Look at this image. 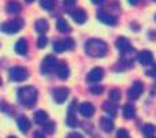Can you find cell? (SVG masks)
Wrapping results in <instances>:
<instances>
[{
	"instance_id": "cell-1",
	"label": "cell",
	"mask_w": 156,
	"mask_h": 138,
	"mask_svg": "<svg viewBox=\"0 0 156 138\" xmlns=\"http://www.w3.org/2000/svg\"><path fill=\"white\" fill-rule=\"evenodd\" d=\"M85 51L89 56L103 57L107 53V44L101 40H89L85 44Z\"/></svg>"
},
{
	"instance_id": "cell-2",
	"label": "cell",
	"mask_w": 156,
	"mask_h": 138,
	"mask_svg": "<svg viewBox=\"0 0 156 138\" xmlns=\"http://www.w3.org/2000/svg\"><path fill=\"white\" fill-rule=\"evenodd\" d=\"M37 100V90L33 86H23L18 90V101L25 107H32Z\"/></svg>"
},
{
	"instance_id": "cell-3",
	"label": "cell",
	"mask_w": 156,
	"mask_h": 138,
	"mask_svg": "<svg viewBox=\"0 0 156 138\" xmlns=\"http://www.w3.org/2000/svg\"><path fill=\"white\" fill-rule=\"evenodd\" d=\"M8 77H10V79L14 81V82H22V81H25V79H27V77H29V71H27L25 67L15 66V67L10 68Z\"/></svg>"
},
{
	"instance_id": "cell-4",
	"label": "cell",
	"mask_w": 156,
	"mask_h": 138,
	"mask_svg": "<svg viewBox=\"0 0 156 138\" xmlns=\"http://www.w3.org/2000/svg\"><path fill=\"white\" fill-rule=\"evenodd\" d=\"M23 26V21L19 18L12 19V21H7L2 25V30L4 33H8V34H14V33H18L19 30Z\"/></svg>"
},
{
	"instance_id": "cell-5",
	"label": "cell",
	"mask_w": 156,
	"mask_h": 138,
	"mask_svg": "<svg viewBox=\"0 0 156 138\" xmlns=\"http://www.w3.org/2000/svg\"><path fill=\"white\" fill-rule=\"evenodd\" d=\"M58 60L56 57H54L52 55H48L47 57H44L43 63H41V70H43L44 74H49L52 73V71L55 70V68H58Z\"/></svg>"
},
{
	"instance_id": "cell-6",
	"label": "cell",
	"mask_w": 156,
	"mask_h": 138,
	"mask_svg": "<svg viewBox=\"0 0 156 138\" xmlns=\"http://www.w3.org/2000/svg\"><path fill=\"white\" fill-rule=\"evenodd\" d=\"M74 47V41L73 38H66V40H59L54 43V51L58 53H62V52L71 49Z\"/></svg>"
},
{
	"instance_id": "cell-7",
	"label": "cell",
	"mask_w": 156,
	"mask_h": 138,
	"mask_svg": "<svg viewBox=\"0 0 156 138\" xmlns=\"http://www.w3.org/2000/svg\"><path fill=\"white\" fill-rule=\"evenodd\" d=\"M97 18H99L100 22H103V23H105V25H111V26H114V25L116 23L115 16L111 15V14H108L107 11H104V10L97 11Z\"/></svg>"
},
{
	"instance_id": "cell-8",
	"label": "cell",
	"mask_w": 156,
	"mask_h": 138,
	"mask_svg": "<svg viewBox=\"0 0 156 138\" xmlns=\"http://www.w3.org/2000/svg\"><path fill=\"white\" fill-rule=\"evenodd\" d=\"M54 98L55 101H56L58 104H62L66 101V98L69 97V93H70V90L67 89V88H56V89L54 90Z\"/></svg>"
},
{
	"instance_id": "cell-9",
	"label": "cell",
	"mask_w": 156,
	"mask_h": 138,
	"mask_svg": "<svg viewBox=\"0 0 156 138\" xmlns=\"http://www.w3.org/2000/svg\"><path fill=\"white\" fill-rule=\"evenodd\" d=\"M116 48L121 51V53H127V52H133L134 49L132 48V45H130L129 40H127L126 37H119L118 40H116Z\"/></svg>"
},
{
	"instance_id": "cell-10",
	"label": "cell",
	"mask_w": 156,
	"mask_h": 138,
	"mask_svg": "<svg viewBox=\"0 0 156 138\" xmlns=\"http://www.w3.org/2000/svg\"><path fill=\"white\" fill-rule=\"evenodd\" d=\"M103 77H104V71H103L101 67H94L93 70H90V73L88 74V77H86V79H88L89 82H99L103 79Z\"/></svg>"
},
{
	"instance_id": "cell-11",
	"label": "cell",
	"mask_w": 156,
	"mask_h": 138,
	"mask_svg": "<svg viewBox=\"0 0 156 138\" xmlns=\"http://www.w3.org/2000/svg\"><path fill=\"white\" fill-rule=\"evenodd\" d=\"M143 90H144V85L141 84L140 81L134 82L132 85V88L129 89V97L130 98H138L141 95H143Z\"/></svg>"
},
{
	"instance_id": "cell-12",
	"label": "cell",
	"mask_w": 156,
	"mask_h": 138,
	"mask_svg": "<svg viewBox=\"0 0 156 138\" xmlns=\"http://www.w3.org/2000/svg\"><path fill=\"white\" fill-rule=\"evenodd\" d=\"M137 60L141 63L143 66H148L154 62V55L151 53L149 51H143L137 55Z\"/></svg>"
},
{
	"instance_id": "cell-13",
	"label": "cell",
	"mask_w": 156,
	"mask_h": 138,
	"mask_svg": "<svg viewBox=\"0 0 156 138\" xmlns=\"http://www.w3.org/2000/svg\"><path fill=\"white\" fill-rule=\"evenodd\" d=\"M80 114L85 118H90L94 114V107L90 103H82L80 105Z\"/></svg>"
},
{
	"instance_id": "cell-14",
	"label": "cell",
	"mask_w": 156,
	"mask_h": 138,
	"mask_svg": "<svg viewBox=\"0 0 156 138\" xmlns=\"http://www.w3.org/2000/svg\"><path fill=\"white\" fill-rule=\"evenodd\" d=\"M100 127L105 133H111L114 130V120L110 116H104L100 119Z\"/></svg>"
},
{
	"instance_id": "cell-15",
	"label": "cell",
	"mask_w": 156,
	"mask_h": 138,
	"mask_svg": "<svg viewBox=\"0 0 156 138\" xmlns=\"http://www.w3.org/2000/svg\"><path fill=\"white\" fill-rule=\"evenodd\" d=\"M70 15H71V18L80 25L85 23V21H86V12L83 10H81V8H77V10L71 11Z\"/></svg>"
},
{
	"instance_id": "cell-16",
	"label": "cell",
	"mask_w": 156,
	"mask_h": 138,
	"mask_svg": "<svg viewBox=\"0 0 156 138\" xmlns=\"http://www.w3.org/2000/svg\"><path fill=\"white\" fill-rule=\"evenodd\" d=\"M56 73H58V77H59L60 79H66L69 77V73H70L69 66L63 62L59 63V64H58V68H56Z\"/></svg>"
},
{
	"instance_id": "cell-17",
	"label": "cell",
	"mask_w": 156,
	"mask_h": 138,
	"mask_svg": "<svg viewBox=\"0 0 156 138\" xmlns=\"http://www.w3.org/2000/svg\"><path fill=\"white\" fill-rule=\"evenodd\" d=\"M16 123H18V127L19 130L22 131V133H27L30 129V120L27 119L26 116H19L18 120H16Z\"/></svg>"
},
{
	"instance_id": "cell-18",
	"label": "cell",
	"mask_w": 156,
	"mask_h": 138,
	"mask_svg": "<svg viewBox=\"0 0 156 138\" xmlns=\"http://www.w3.org/2000/svg\"><path fill=\"white\" fill-rule=\"evenodd\" d=\"M15 52L18 55H26L27 52V43L25 38H19L15 44Z\"/></svg>"
},
{
	"instance_id": "cell-19",
	"label": "cell",
	"mask_w": 156,
	"mask_h": 138,
	"mask_svg": "<svg viewBox=\"0 0 156 138\" xmlns=\"http://www.w3.org/2000/svg\"><path fill=\"white\" fill-rule=\"evenodd\" d=\"M56 27H58V30H59V32H62V33H69L71 30L70 25L66 22V19H62V18H59L56 21Z\"/></svg>"
},
{
	"instance_id": "cell-20",
	"label": "cell",
	"mask_w": 156,
	"mask_h": 138,
	"mask_svg": "<svg viewBox=\"0 0 156 138\" xmlns=\"http://www.w3.org/2000/svg\"><path fill=\"white\" fill-rule=\"evenodd\" d=\"M123 116L126 119H133L136 116V108L132 105V104H126L123 107Z\"/></svg>"
},
{
	"instance_id": "cell-21",
	"label": "cell",
	"mask_w": 156,
	"mask_h": 138,
	"mask_svg": "<svg viewBox=\"0 0 156 138\" xmlns=\"http://www.w3.org/2000/svg\"><path fill=\"white\" fill-rule=\"evenodd\" d=\"M36 30H37L38 33H45L47 30H48V22L45 21V19H38V21H36V25H34Z\"/></svg>"
},
{
	"instance_id": "cell-22",
	"label": "cell",
	"mask_w": 156,
	"mask_h": 138,
	"mask_svg": "<svg viewBox=\"0 0 156 138\" xmlns=\"http://www.w3.org/2000/svg\"><path fill=\"white\" fill-rule=\"evenodd\" d=\"M48 119V115H47L45 111H37L34 114V122L38 123V125H44V122H47Z\"/></svg>"
},
{
	"instance_id": "cell-23",
	"label": "cell",
	"mask_w": 156,
	"mask_h": 138,
	"mask_svg": "<svg viewBox=\"0 0 156 138\" xmlns=\"http://www.w3.org/2000/svg\"><path fill=\"white\" fill-rule=\"evenodd\" d=\"M143 133L145 134L147 137H152L156 133V126L151 125V123H147V125L143 126Z\"/></svg>"
},
{
	"instance_id": "cell-24",
	"label": "cell",
	"mask_w": 156,
	"mask_h": 138,
	"mask_svg": "<svg viewBox=\"0 0 156 138\" xmlns=\"http://www.w3.org/2000/svg\"><path fill=\"white\" fill-rule=\"evenodd\" d=\"M21 4L19 3H16V2H11V3H8L7 4V11L10 14H18L19 11H21Z\"/></svg>"
},
{
	"instance_id": "cell-25",
	"label": "cell",
	"mask_w": 156,
	"mask_h": 138,
	"mask_svg": "<svg viewBox=\"0 0 156 138\" xmlns=\"http://www.w3.org/2000/svg\"><path fill=\"white\" fill-rule=\"evenodd\" d=\"M103 109H104L105 112H107L110 116H115L116 115V108H115V105H112V104H110L107 101V103H104L103 104Z\"/></svg>"
},
{
	"instance_id": "cell-26",
	"label": "cell",
	"mask_w": 156,
	"mask_h": 138,
	"mask_svg": "<svg viewBox=\"0 0 156 138\" xmlns=\"http://www.w3.org/2000/svg\"><path fill=\"white\" fill-rule=\"evenodd\" d=\"M55 3H56V0H41L40 4L44 10H51V8L55 5Z\"/></svg>"
},
{
	"instance_id": "cell-27",
	"label": "cell",
	"mask_w": 156,
	"mask_h": 138,
	"mask_svg": "<svg viewBox=\"0 0 156 138\" xmlns=\"http://www.w3.org/2000/svg\"><path fill=\"white\" fill-rule=\"evenodd\" d=\"M108 97H110L111 101H118L119 98H121V92H119L118 89H112V90H110Z\"/></svg>"
},
{
	"instance_id": "cell-28",
	"label": "cell",
	"mask_w": 156,
	"mask_h": 138,
	"mask_svg": "<svg viewBox=\"0 0 156 138\" xmlns=\"http://www.w3.org/2000/svg\"><path fill=\"white\" fill-rule=\"evenodd\" d=\"M55 129H56V125H55L54 122H49V123H47V125L44 126V130H45V133H48V134L54 133Z\"/></svg>"
},
{
	"instance_id": "cell-29",
	"label": "cell",
	"mask_w": 156,
	"mask_h": 138,
	"mask_svg": "<svg viewBox=\"0 0 156 138\" xmlns=\"http://www.w3.org/2000/svg\"><path fill=\"white\" fill-rule=\"evenodd\" d=\"M66 123H67V125L70 126V127H76V126H77V119L74 118V115H67Z\"/></svg>"
},
{
	"instance_id": "cell-30",
	"label": "cell",
	"mask_w": 156,
	"mask_h": 138,
	"mask_svg": "<svg viewBox=\"0 0 156 138\" xmlns=\"http://www.w3.org/2000/svg\"><path fill=\"white\" fill-rule=\"evenodd\" d=\"M47 43H48V40H47L45 36H40V37H38V40H37V45H38V48H45Z\"/></svg>"
},
{
	"instance_id": "cell-31",
	"label": "cell",
	"mask_w": 156,
	"mask_h": 138,
	"mask_svg": "<svg viewBox=\"0 0 156 138\" xmlns=\"http://www.w3.org/2000/svg\"><path fill=\"white\" fill-rule=\"evenodd\" d=\"M90 93H93V95H100V93L103 92V86H99V85H94V86H90Z\"/></svg>"
},
{
	"instance_id": "cell-32",
	"label": "cell",
	"mask_w": 156,
	"mask_h": 138,
	"mask_svg": "<svg viewBox=\"0 0 156 138\" xmlns=\"http://www.w3.org/2000/svg\"><path fill=\"white\" fill-rule=\"evenodd\" d=\"M116 138H129V133L125 129H121L118 131V134H116Z\"/></svg>"
},
{
	"instance_id": "cell-33",
	"label": "cell",
	"mask_w": 156,
	"mask_h": 138,
	"mask_svg": "<svg viewBox=\"0 0 156 138\" xmlns=\"http://www.w3.org/2000/svg\"><path fill=\"white\" fill-rule=\"evenodd\" d=\"M147 74H148L149 77H156V66H154V67H152L151 70L147 71Z\"/></svg>"
},
{
	"instance_id": "cell-34",
	"label": "cell",
	"mask_w": 156,
	"mask_h": 138,
	"mask_svg": "<svg viewBox=\"0 0 156 138\" xmlns=\"http://www.w3.org/2000/svg\"><path fill=\"white\" fill-rule=\"evenodd\" d=\"M67 138H83L81 134H78V133H73V134H70Z\"/></svg>"
},
{
	"instance_id": "cell-35",
	"label": "cell",
	"mask_w": 156,
	"mask_h": 138,
	"mask_svg": "<svg viewBox=\"0 0 156 138\" xmlns=\"http://www.w3.org/2000/svg\"><path fill=\"white\" fill-rule=\"evenodd\" d=\"M34 138H44V134L40 133V131H36V133H34Z\"/></svg>"
},
{
	"instance_id": "cell-36",
	"label": "cell",
	"mask_w": 156,
	"mask_h": 138,
	"mask_svg": "<svg viewBox=\"0 0 156 138\" xmlns=\"http://www.w3.org/2000/svg\"><path fill=\"white\" fill-rule=\"evenodd\" d=\"M63 2H65V4L71 5V4H74V2H76V0H63Z\"/></svg>"
},
{
	"instance_id": "cell-37",
	"label": "cell",
	"mask_w": 156,
	"mask_h": 138,
	"mask_svg": "<svg viewBox=\"0 0 156 138\" xmlns=\"http://www.w3.org/2000/svg\"><path fill=\"white\" fill-rule=\"evenodd\" d=\"M127 2H129L132 5H136V4H137V3H138V0H127Z\"/></svg>"
},
{
	"instance_id": "cell-38",
	"label": "cell",
	"mask_w": 156,
	"mask_h": 138,
	"mask_svg": "<svg viewBox=\"0 0 156 138\" xmlns=\"http://www.w3.org/2000/svg\"><path fill=\"white\" fill-rule=\"evenodd\" d=\"M103 2H104V0H92V3H94V4H101Z\"/></svg>"
},
{
	"instance_id": "cell-39",
	"label": "cell",
	"mask_w": 156,
	"mask_h": 138,
	"mask_svg": "<svg viewBox=\"0 0 156 138\" xmlns=\"http://www.w3.org/2000/svg\"><path fill=\"white\" fill-rule=\"evenodd\" d=\"M26 2L27 3H32V2H34V0H26Z\"/></svg>"
},
{
	"instance_id": "cell-40",
	"label": "cell",
	"mask_w": 156,
	"mask_h": 138,
	"mask_svg": "<svg viewBox=\"0 0 156 138\" xmlns=\"http://www.w3.org/2000/svg\"><path fill=\"white\" fill-rule=\"evenodd\" d=\"M148 138H155V137H154V136H152V137H148Z\"/></svg>"
},
{
	"instance_id": "cell-41",
	"label": "cell",
	"mask_w": 156,
	"mask_h": 138,
	"mask_svg": "<svg viewBox=\"0 0 156 138\" xmlns=\"http://www.w3.org/2000/svg\"><path fill=\"white\" fill-rule=\"evenodd\" d=\"M8 138H16V137H8Z\"/></svg>"
},
{
	"instance_id": "cell-42",
	"label": "cell",
	"mask_w": 156,
	"mask_h": 138,
	"mask_svg": "<svg viewBox=\"0 0 156 138\" xmlns=\"http://www.w3.org/2000/svg\"><path fill=\"white\" fill-rule=\"evenodd\" d=\"M155 2H156V0H155Z\"/></svg>"
}]
</instances>
